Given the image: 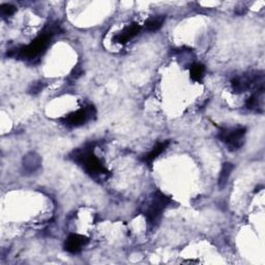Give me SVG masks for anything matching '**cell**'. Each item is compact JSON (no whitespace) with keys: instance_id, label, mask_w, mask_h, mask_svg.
<instances>
[{"instance_id":"cell-1","label":"cell","mask_w":265,"mask_h":265,"mask_svg":"<svg viewBox=\"0 0 265 265\" xmlns=\"http://www.w3.org/2000/svg\"><path fill=\"white\" fill-rule=\"evenodd\" d=\"M72 158L92 178L101 180L102 177L107 176L109 173V171L104 167L100 158L95 154L94 143L86 144L84 147L75 150L72 153Z\"/></svg>"},{"instance_id":"cell-2","label":"cell","mask_w":265,"mask_h":265,"mask_svg":"<svg viewBox=\"0 0 265 265\" xmlns=\"http://www.w3.org/2000/svg\"><path fill=\"white\" fill-rule=\"evenodd\" d=\"M59 30V26L57 25H50L48 27L39 34L34 41L28 46H25L23 48L10 50L7 54L9 56H15L18 58H24L27 60H33L38 57L48 47L52 36L54 35Z\"/></svg>"},{"instance_id":"cell-3","label":"cell","mask_w":265,"mask_h":265,"mask_svg":"<svg viewBox=\"0 0 265 265\" xmlns=\"http://www.w3.org/2000/svg\"><path fill=\"white\" fill-rule=\"evenodd\" d=\"M171 200L166 195L163 193L156 191L152 194L148 204L145 207V217H146V221L148 226L150 228L155 227L156 225L160 223L164 210L167 208V206L170 204Z\"/></svg>"},{"instance_id":"cell-4","label":"cell","mask_w":265,"mask_h":265,"mask_svg":"<svg viewBox=\"0 0 265 265\" xmlns=\"http://www.w3.org/2000/svg\"><path fill=\"white\" fill-rule=\"evenodd\" d=\"M231 85L236 94H243L251 89H264V75L262 72L249 73L234 78L231 81Z\"/></svg>"},{"instance_id":"cell-5","label":"cell","mask_w":265,"mask_h":265,"mask_svg":"<svg viewBox=\"0 0 265 265\" xmlns=\"http://www.w3.org/2000/svg\"><path fill=\"white\" fill-rule=\"evenodd\" d=\"M247 130L245 128L236 129H224L220 132L219 138L222 142L227 145V147L234 151L240 149L245 143V136Z\"/></svg>"},{"instance_id":"cell-6","label":"cell","mask_w":265,"mask_h":265,"mask_svg":"<svg viewBox=\"0 0 265 265\" xmlns=\"http://www.w3.org/2000/svg\"><path fill=\"white\" fill-rule=\"evenodd\" d=\"M95 115H96V109L94 107H91V106H88V107L82 108L74 113L69 114L63 119V124L69 127L82 126L85 123L89 122Z\"/></svg>"},{"instance_id":"cell-7","label":"cell","mask_w":265,"mask_h":265,"mask_svg":"<svg viewBox=\"0 0 265 265\" xmlns=\"http://www.w3.org/2000/svg\"><path fill=\"white\" fill-rule=\"evenodd\" d=\"M88 243V240L83 236L79 234H72L68 237V240L65 242L64 249L68 251L69 253L77 254L82 250V248Z\"/></svg>"},{"instance_id":"cell-8","label":"cell","mask_w":265,"mask_h":265,"mask_svg":"<svg viewBox=\"0 0 265 265\" xmlns=\"http://www.w3.org/2000/svg\"><path fill=\"white\" fill-rule=\"evenodd\" d=\"M141 30V26L137 23H132L126 27L123 31L119 32L113 37V41L117 44H127L132 37H135Z\"/></svg>"},{"instance_id":"cell-9","label":"cell","mask_w":265,"mask_h":265,"mask_svg":"<svg viewBox=\"0 0 265 265\" xmlns=\"http://www.w3.org/2000/svg\"><path fill=\"white\" fill-rule=\"evenodd\" d=\"M41 157L35 152H29L24 156L23 160V168L28 173H33L39 167H41Z\"/></svg>"},{"instance_id":"cell-10","label":"cell","mask_w":265,"mask_h":265,"mask_svg":"<svg viewBox=\"0 0 265 265\" xmlns=\"http://www.w3.org/2000/svg\"><path fill=\"white\" fill-rule=\"evenodd\" d=\"M263 95H264V89L256 90L255 94L252 95L250 99L247 101V107L250 110H254L257 112H262L263 111Z\"/></svg>"},{"instance_id":"cell-11","label":"cell","mask_w":265,"mask_h":265,"mask_svg":"<svg viewBox=\"0 0 265 265\" xmlns=\"http://www.w3.org/2000/svg\"><path fill=\"white\" fill-rule=\"evenodd\" d=\"M169 142L166 141V142H158L155 144V146L152 148V150L150 152H148L146 155H144L142 160L146 163L147 165H151L153 163V161L155 160V158L160 155L168 146Z\"/></svg>"},{"instance_id":"cell-12","label":"cell","mask_w":265,"mask_h":265,"mask_svg":"<svg viewBox=\"0 0 265 265\" xmlns=\"http://www.w3.org/2000/svg\"><path fill=\"white\" fill-rule=\"evenodd\" d=\"M233 168H234L233 165L230 163H225L223 165L221 174H220V178H219L220 189H224L225 187H226L228 179L230 178V174L232 173V171H233Z\"/></svg>"},{"instance_id":"cell-13","label":"cell","mask_w":265,"mask_h":265,"mask_svg":"<svg viewBox=\"0 0 265 265\" xmlns=\"http://www.w3.org/2000/svg\"><path fill=\"white\" fill-rule=\"evenodd\" d=\"M165 21V16H154L149 18L146 22H145V27H146L150 31H155L160 29Z\"/></svg>"},{"instance_id":"cell-14","label":"cell","mask_w":265,"mask_h":265,"mask_svg":"<svg viewBox=\"0 0 265 265\" xmlns=\"http://www.w3.org/2000/svg\"><path fill=\"white\" fill-rule=\"evenodd\" d=\"M191 78L195 82H201L204 77L205 68L200 63H195L191 66Z\"/></svg>"},{"instance_id":"cell-15","label":"cell","mask_w":265,"mask_h":265,"mask_svg":"<svg viewBox=\"0 0 265 265\" xmlns=\"http://www.w3.org/2000/svg\"><path fill=\"white\" fill-rule=\"evenodd\" d=\"M16 10H17V8L14 5L8 4V3L2 4L1 6H0V12H1L2 17H9L11 15H14Z\"/></svg>"},{"instance_id":"cell-16","label":"cell","mask_w":265,"mask_h":265,"mask_svg":"<svg viewBox=\"0 0 265 265\" xmlns=\"http://www.w3.org/2000/svg\"><path fill=\"white\" fill-rule=\"evenodd\" d=\"M43 88H44V84H43V82H35V83H33V84L31 85V87H30V89H29V92H30V94L35 95V94H38L39 91H42Z\"/></svg>"}]
</instances>
